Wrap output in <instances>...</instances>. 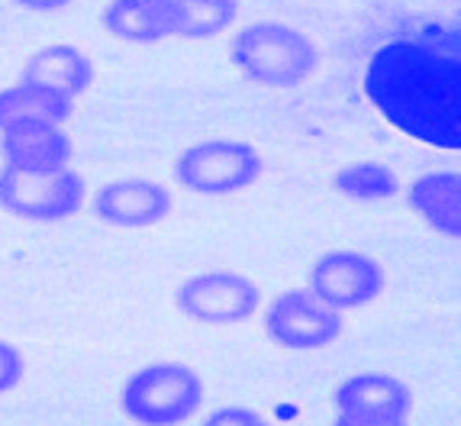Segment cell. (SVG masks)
<instances>
[{"mask_svg":"<svg viewBox=\"0 0 461 426\" xmlns=\"http://www.w3.org/2000/svg\"><path fill=\"white\" fill-rule=\"evenodd\" d=\"M177 310L187 320L203 326H236L246 323L252 317L258 304H262V291L252 278L239 275L230 268H210L197 271L187 281H181L175 291Z\"/></svg>","mask_w":461,"mask_h":426,"instance_id":"6","label":"cell"},{"mask_svg":"<svg viewBox=\"0 0 461 426\" xmlns=\"http://www.w3.org/2000/svg\"><path fill=\"white\" fill-rule=\"evenodd\" d=\"M85 207V178L71 165L55 171L0 168V210L26 223H59Z\"/></svg>","mask_w":461,"mask_h":426,"instance_id":"4","label":"cell"},{"mask_svg":"<svg viewBox=\"0 0 461 426\" xmlns=\"http://www.w3.org/2000/svg\"><path fill=\"white\" fill-rule=\"evenodd\" d=\"M407 204L416 217H423L438 236L458 240L461 236V175L438 168L426 171L407 187Z\"/></svg>","mask_w":461,"mask_h":426,"instance_id":"13","label":"cell"},{"mask_svg":"<svg viewBox=\"0 0 461 426\" xmlns=\"http://www.w3.org/2000/svg\"><path fill=\"white\" fill-rule=\"evenodd\" d=\"M20 10H30V14H62L68 10L75 0H10Z\"/></svg>","mask_w":461,"mask_h":426,"instance_id":"20","label":"cell"},{"mask_svg":"<svg viewBox=\"0 0 461 426\" xmlns=\"http://www.w3.org/2000/svg\"><path fill=\"white\" fill-rule=\"evenodd\" d=\"M75 116V97L52 87L20 81L0 91V130L23 120H42V123H68Z\"/></svg>","mask_w":461,"mask_h":426,"instance_id":"15","label":"cell"},{"mask_svg":"<svg viewBox=\"0 0 461 426\" xmlns=\"http://www.w3.org/2000/svg\"><path fill=\"white\" fill-rule=\"evenodd\" d=\"M342 330H346L342 313L300 287L277 295L265 313L268 340L291 352H316V349L332 346L342 336Z\"/></svg>","mask_w":461,"mask_h":426,"instance_id":"7","label":"cell"},{"mask_svg":"<svg viewBox=\"0 0 461 426\" xmlns=\"http://www.w3.org/2000/svg\"><path fill=\"white\" fill-rule=\"evenodd\" d=\"M177 0H110L100 10V26L130 46H152L177 36Z\"/></svg>","mask_w":461,"mask_h":426,"instance_id":"12","label":"cell"},{"mask_svg":"<svg viewBox=\"0 0 461 426\" xmlns=\"http://www.w3.org/2000/svg\"><path fill=\"white\" fill-rule=\"evenodd\" d=\"M71 136L62 123H42V120H23L0 130V155L4 165L23 171H55L71 162Z\"/></svg>","mask_w":461,"mask_h":426,"instance_id":"11","label":"cell"},{"mask_svg":"<svg viewBox=\"0 0 461 426\" xmlns=\"http://www.w3.org/2000/svg\"><path fill=\"white\" fill-rule=\"evenodd\" d=\"M203 378L185 362H152L126 378L120 407L146 426H175L197 417L203 407Z\"/></svg>","mask_w":461,"mask_h":426,"instance_id":"3","label":"cell"},{"mask_svg":"<svg viewBox=\"0 0 461 426\" xmlns=\"http://www.w3.org/2000/svg\"><path fill=\"white\" fill-rule=\"evenodd\" d=\"M181 20H177V36L203 42V39L223 36L239 20V0H177Z\"/></svg>","mask_w":461,"mask_h":426,"instance_id":"17","label":"cell"},{"mask_svg":"<svg viewBox=\"0 0 461 426\" xmlns=\"http://www.w3.org/2000/svg\"><path fill=\"white\" fill-rule=\"evenodd\" d=\"M26 375V358L14 342L0 340V394L14 391Z\"/></svg>","mask_w":461,"mask_h":426,"instance_id":"18","label":"cell"},{"mask_svg":"<svg viewBox=\"0 0 461 426\" xmlns=\"http://www.w3.org/2000/svg\"><path fill=\"white\" fill-rule=\"evenodd\" d=\"M232 65L249 81L262 87H297L303 85L320 65L316 42L297 26L277 23V20H258L249 23L232 36Z\"/></svg>","mask_w":461,"mask_h":426,"instance_id":"2","label":"cell"},{"mask_svg":"<svg viewBox=\"0 0 461 426\" xmlns=\"http://www.w3.org/2000/svg\"><path fill=\"white\" fill-rule=\"evenodd\" d=\"M265 162L252 142L200 140L177 155V181L203 197H226L262 178Z\"/></svg>","mask_w":461,"mask_h":426,"instance_id":"5","label":"cell"},{"mask_svg":"<svg viewBox=\"0 0 461 426\" xmlns=\"http://www.w3.org/2000/svg\"><path fill=\"white\" fill-rule=\"evenodd\" d=\"M365 94L393 130L432 149H461V39L432 23L371 52Z\"/></svg>","mask_w":461,"mask_h":426,"instance_id":"1","label":"cell"},{"mask_svg":"<svg viewBox=\"0 0 461 426\" xmlns=\"http://www.w3.org/2000/svg\"><path fill=\"white\" fill-rule=\"evenodd\" d=\"M332 403L346 426H403L413 413V391L387 372H362L336 387Z\"/></svg>","mask_w":461,"mask_h":426,"instance_id":"9","label":"cell"},{"mask_svg":"<svg viewBox=\"0 0 461 426\" xmlns=\"http://www.w3.org/2000/svg\"><path fill=\"white\" fill-rule=\"evenodd\" d=\"M307 291L330 304L332 310H362L384 295V268L381 262L355 249H332L313 262L307 275Z\"/></svg>","mask_w":461,"mask_h":426,"instance_id":"8","label":"cell"},{"mask_svg":"<svg viewBox=\"0 0 461 426\" xmlns=\"http://www.w3.org/2000/svg\"><path fill=\"white\" fill-rule=\"evenodd\" d=\"M262 426V417L249 407H216L207 413V426Z\"/></svg>","mask_w":461,"mask_h":426,"instance_id":"19","label":"cell"},{"mask_svg":"<svg viewBox=\"0 0 461 426\" xmlns=\"http://www.w3.org/2000/svg\"><path fill=\"white\" fill-rule=\"evenodd\" d=\"M20 81H32V85L52 87V91H62L68 97L85 94L94 81V65L77 46H65V42H55V46H42L26 59L23 75Z\"/></svg>","mask_w":461,"mask_h":426,"instance_id":"14","label":"cell"},{"mask_svg":"<svg viewBox=\"0 0 461 426\" xmlns=\"http://www.w3.org/2000/svg\"><path fill=\"white\" fill-rule=\"evenodd\" d=\"M171 191L152 178H120L94 194L91 210L100 223L116 230H142L171 213Z\"/></svg>","mask_w":461,"mask_h":426,"instance_id":"10","label":"cell"},{"mask_svg":"<svg viewBox=\"0 0 461 426\" xmlns=\"http://www.w3.org/2000/svg\"><path fill=\"white\" fill-rule=\"evenodd\" d=\"M332 187H336L342 197L348 201H391L400 191V178L387 168L384 162H375V159H362V162H348L332 175Z\"/></svg>","mask_w":461,"mask_h":426,"instance_id":"16","label":"cell"}]
</instances>
